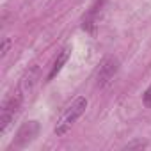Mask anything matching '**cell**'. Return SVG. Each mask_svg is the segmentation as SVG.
<instances>
[{"label": "cell", "mask_w": 151, "mask_h": 151, "mask_svg": "<svg viewBox=\"0 0 151 151\" xmlns=\"http://www.w3.org/2000/svg\"><path fill=\"white\" fill-rule=\"evenodd\" d=\"M69 55H71V46H66V48H62V50L57 53V59H55V62H53V66H52L50 73H48V80H53L57 75L60 73V69H62V68H64V64L68 62Z\"/></svg>", "instance_id": "obj_5"}, {"label": "cell", "mask_w": 151, "mask_h": 151, "mask_svg": "<svg viewBox=\"0 0 151 151\" xmlns=\"http://www.w3.org/2000/svg\"><path fill=\"white\" fill-rule=\"evenodd\" d=\"M142 103H144V107L151 109V84H149V87L146 89V93L142 94Z\"/></svg>", "instance_id": "obj_6"}, {"label": "cell", "mask_w": 151, "mask_h": 151, "mask_svg": "<svg viewBox=\"0 0 151 151\" xmlns=\"http://www.w3.org/2000/svg\"><path fill=\"white\" fill-rule=\"evenodd\" d=\"M87 109V100L84 96H78L75 101H71V105H68L64 109V112L60 114L57 124H55V133L57 135H66L69 132V128L77 121Z\"/></svg>", "instance_id": "obj_1"}, {"label": "cell", "mask_w": 151, "mask_h": 151, "mask_svg": "<svg viewBox=\"0 0 151 151\" xmlns=\"http://www.w3.org/2000/svg\"><path fill=\"white\" fill-rule=\"evenodd\" d=\"M37 132H39V124L37 121H29V123H23L22 128L18 130L16 133V146H25L29 142L34 140V137H37Z\"/></svg>", "instance_id": "obj_4"}, {"label": "cell", "mask_w": 151, "mask_h": 151, "mask_svg": "<svg viewBox=\"0 0 151 151\" xmlns=\"http://www.w3.org/2000/svg\"><path fill=\"white\" fill-rule=\"evenodd\" d=\"M20 107H22V94L11 96L9 100L4 101L2 110H0V133H6V130L9 128V124L14 121Z\"/></svg>", "instance_id": "obj_2"}, {"label": "cell", "mask_w": 151, "mask_h": 151, "mask_svg": "<svg viewBox=\"0 0 151 151\" xmlns=\"http://www.w3.org/2000/svg\"><path fill=\"white\" fill-rule=\"evenodd\" d=\"M7 48H9V39L6 37V39H4V43H2V57L7 53Z\"/></svg>", "instance_id": "obj_7"}, {"label": "cell", "mask_w": 151, "mask_h": 151, "mask_svg": "<svg viewBox=\"0 0 151 151\" xmlns=\"http://www.w3.org/2000/svg\"><path fill=\"white\" fill-rule=\"evenodd\" d=\"M119 69V62L116 57H105L101 62H100V68L96 71V84L100 87L107 86L112 78H114V75L117 73Z\"/></svg>", "instance_id": "obj_3"}]
</instances>
